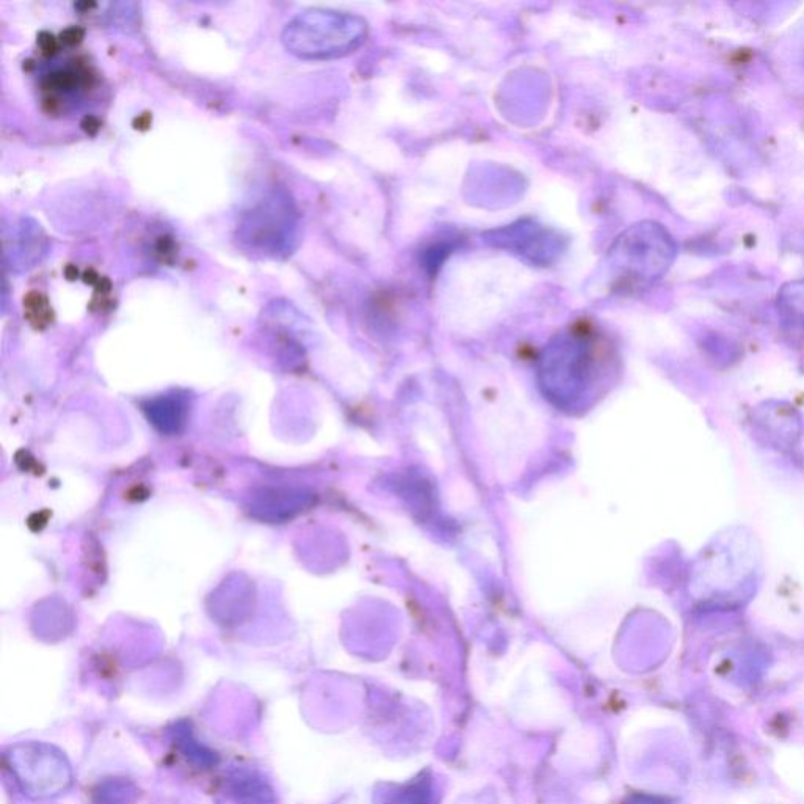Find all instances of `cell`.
I'll list each match as a JSON object with an SVG mask.
<instances>
[{
    "mask_svg": "<svg viewBox=\"0 0 804 804\" xmlns=\"http://www.w3.org/2000/svg\"><path fill=\"white\" fill-rule=\"evenodd\" d=\"M368 37L363 18L335 10H308L288 23L281 41L304 60H332L359 50Z\"/></svg>",
    "mask_w": 804,
    "mask_h": 804,
    "instance_id": "6da1fadb",
    "label": "cell"
},
{
    "mask_svg": "<svg viewBox=\"0 0 804 804\" xmlns=\"http://www.w3.org/2000/svg\"><path fill=\"white\" fill-rule=\"evenodd\" d=\"M651 232L647 226H634L616 239L605 260L611 287L621 289L628 281L649 275L658 255V251H651L657 239L651 238Z\"/></svg>",
    "mask_w": 804,
    "mask_h": 804,
    "instance_id": "3957f363",
    "label": "cell"
},
{
    "mask_svg": "<svg viewBox=\"0 0 804 804\" xmlns=\"http://www.w3.org/2000/svg\"><path fill=\"white\" fill-rule=\"evenodd\" d=\"M60 44H65V46H78V44L84 40V31L80 29V27H68L65 31L60 33Z\"/></svg>",
    "mask_w": 804,
    "mask_h": 804,
    "instance_id": "ba28073f",
    "label": "cell"
},
{
    "mask_svg": "<svg viewBox=\"0 0 804 804\" xmlns=\"http://www.w3.org/2000/svg\"><path fill=\"white\" fill-rule=\"evenodd\" d=\"M110 289H112V283H110L109 279L101 277V280H99L98 285H96V293L101 294V296H105V294L110 293Z\"/></svg>",
    "mask_w": 804,
    "mask_h": 804,
    "instance_id": "7c38bea8",
    "label": "cell"
},
{
    "mask_svg": "<svg viewBox=\"0 0 804 804\" xmlns=\"http://www.w3.org/2000/svg\"><path fill=\"white\" fill-rule=\"evenodd\" d=\"M65 275H67L68 280H74V279H78L79 272H78V268H76V266L69 264V266L65 268Z\"/></svg>",
    "mask_w": 804,
    "mask_h": 804,
    "instance_id": "5bb4252c",
    "label": "cell"
},
{
    "mask_svg": "<svg viewBox=\"0 0 804 804\" xmlns=\"http://www.w3.org/2000/svg\"><path fill=\"white\" fill-rule=\"evenodd\" d=\"M156 251L162 261H171L175 258V242L170 238H160Z\"/></svg>",
    "mask_w": 804,
    "mask_h": 804,
    "instance_id": "9c48e42d",
    "label": "cell"
},
{
    "mask_svg": "<svg viewBox=\"0 0 804 804\" xmlns=\"http://www.w3.org/2000/svg\"><path fill=\"white\" fill-rule=\"evenodd\" d=\"M38 46L46 57H52L60 50V40L55 38L50 32H41L38 35Z\"/></svg>",
    "mask_w": 804,
    "mask_h": 804,
    "instance_id": "52a82bcc",
    "label": "cell"
},
{
    "mask_svg": "<svg viewBox=\"0 0 804 804\" xmlns=\"http://www.w3.org/2000/svg\"><path fill=\"white\" fill-rule=\"evenodd\" d=\"M24 316L33 329H46L54 319L48 297L40 291L27 294L24 297Z\"/></svg>",
    "mask_w": 804,
    "mask_h": 804,
    "instance_id": "8992f818",
    "label": "cell"
},
{
    "mask_svg": "<svg viewBox=\"0 0 804 804\" xmlns=\"http://www.w3.org/2000/svg\"><path fill=\"white\" fill-rule=\"evenodd\" d=\"M82 129L86 131L88 135H96L98 134L99 129H101V122H99L96 116L87 115L84 120H82Z\"/></svg>",
    "mask_w": 804,
    "mask_h": 804,
    "instance_id": "30bf717a",
    "label": "cell"
},
{
    "mask_svg": "<svg viewBox=\"0 0 804 804\" xmlns=\"http://www.w3.org/2000/svg\"><path fill=\"white\" fill-rule=\"evenodd\" d=\"M82 279H84V281H86V283H88V285H95V287H96V285H98V281L101 280V277H99L98 272H96V270H93V269H88V270H86Z\"/></svg>",
    "mask_w": 804,
    "mask_h": 804,
    "instance_id": "8fae6325",
    "label": "cell"
},
{
    "mask_svg": "<svg viewBox=\"0 0 804 804\" xmlns=\"http://www.w3.org/2000/svg\"><path fill=\"white\" fill-rule=\"evenodd\" d=\"M299 214L285 190H272L244 213L239 222V244L251 255L281 260L297 244Z\"/></svg>",
    "mask_w": 804,
    "mask_h": 804,
    "instance_id": "7a4b0ae2",
    "label": "cell"
},
{
    "mask_svg": "<svg viewBox=\"0 0 804 804\" xmlns=\"http://www.w3.org/2000/svg\"><path fill=\"white\" fill-rule=\"evenodd\" d=\"M490 234L489 241L494 245L517 253L533 264L547 266L561 251L560 236L530 220H520Z\"/></svg>",
    "mask_w": 804,
    "mask_h": 804,
    "instance_id": "277c9868",
    "label": "cell"
},
{
    "mask_svg": "<svg viewBox=\"0 0 804 804\" xmlns=\"http://www.w3.org/2000/svg\"><path fill=\"white\" fill-rule=\"evenodd\" d=\"M92 79V74L86 68L60 69V71L50 73L44 79L43 87L44 90H48V92H69V90H74L76 87L90 86Z\"/></svg>",
    "mask_w": 804,
    "mask_h": 804,
    "instance_id": "5b68a950",
    "label": "cell"
},
{
    "mask_svg": "<svg viewBox=\"0 0 804 804\" xmlns=\"http://www.w3.org/2000/svg\"><path fill=\"white\" fill-rule=\"evenodd\" d=\"M135 128L137 129H148L151 126V115L150 114H143L141 118H137V122H135Z\"/></svg>",
    "mask_w": 804,
    "mask_h": 804,
    "instance_id": "4fadbf2b",
    "label": "cell"
}]
</instances>
